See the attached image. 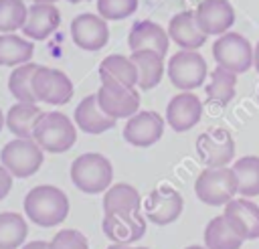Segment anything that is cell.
<instances>
[{
	"mask_svg": "<svg viewBox=\"0 0 259 249\" xmlns=\"http://www.w3.org/2000/svg\"><path fill=\"white\" fill-rule=\"evenodd\" d=\"M168 79L178 91H194L202 87L208 77V67L198 51L180 49L168 61Z\"/></svg>",
	"mask_w": 259,
	"mask_h": 249,
	"instance_id": "8992f818",
	"label": "cell"
},
{
	"mask_svg": "<svg viewBox=\"0 0 259 249\" xmlns=\"http://www.w3.org/2000/svg\"><path fill=\"white\" fill-rule=\"evenodd\" d=\"M223 215L245 241L259 239V204H255L251 198L241 196L229 200L225 204Z\"/></svg>",
	"mask_w": 259,
	"mask_h": 249,
	"instance_id": "e0dca14e",
	"label": "cell"
},
{
	"mask_svg": "<svg viewBox=\"0 0 259 249\" xmlns=\"http://www.w3.org/2000/svg\"><path fill=\"white\" fill-rule=\"evenodd\" d=\"M243 237L229 225L225 215L212 217L204 227V247L206 249H241Z\"/></svg>",
	"mask_w": 259,
	"mask_h": 249,
	"instance_id": "484cf974",
	"label": "cell"
},
{
	"mask_svg": "<svg viewBox=\"0 0 259 249\" xmlns=\"http://www.w3.org/2000/svg\"><path fill=\"white\" fill-rule=\"evenodd\" d=\"M67 2H71V4H79V2H87V0H67Z\"/></svg>",
	"mask_w": 259,
	"mask_h": 249,
	"instance_id": "b9f144b4",
	"label": "cell"
},
{
	"mask_svg": "<svg viewBox=\"0 0 259 249\" xmlns=\"http://www.w3.org/2000/svg\"><path fill=\"white\" fill-rule=\"evenodd\" d=\"M57 0H32V4H55Z\"/></svg>",
	"mask_w": 259,
	"mask_h": 249,
	"instance_id": "f35d334b",
	"label": "cell"
},
{
	"mask_svg": "<svg viewBox=\"0 0 259 249\" xmlns=\"http://www.w3.org/2000/svg\"><path fill=\"white\" fill-rule=\"evenodd\" d=\"M196 154L204 168L229 166L235 160V140L227 128H210L196 138Z\"/></svg>",
	"mask_w": 259,
	"mask_h": 249,
	"instance_id": "ba28073f",
	"label": "cell"
},
{
	"mask_svg": "<svg viewBox=\"0 0 259 249\" xmlns=\"http://www.w3.org/2000/svg\"><path fill=\"white\" fill-rule=\"evenodd\" d=\"M28 225L22 215L6 211L0 213V249H16L24 243Z\"/></svg>",
	"mask_w": 259,
	"mask_h": 249,
	"instance_id": "f546056e",
	"label": "cell"
},
{
	"mask_svg": "<svg viewBox=\"0 0 259 249\" xmlns=\"http://www.w3.org/2000/svg\"><path fill=\"white\" fill-rule=\"evenodd\" d=\"M71 180L73 184L87 194L105 192L113 180V166L111 162L97 152L81 154L71 164Z\"/></svg>",
	"mask_w": 259,
	"mask_h": 249,
	"instance_id": "3957f363",
	"label": "cell"
},
{
	"mask_svg": "<svg viewBox=\"0 0 259 249\" xmlns=\"http://www.w3.org/2000/svg\"><path fill=\"white\" fill-rule=\"evenodd\" d=\"M99 79L103 85L136 87L140 75H138V67L132 61V57L109 55L99 63Z\"/></svg>",
	"mask_w": 259,
	"mask_h": 249,
	"instance_id": "7402d4cb",
	"label": "cell"
},
{
	"mask_svg": "<svg viewBox=\"0 0 259 249\" xmlns=\"http://www.w3.org/2000/svg\"><path fill=\"white\" fill-rule=\"evenodd\" d=\"M127 249H148V247H127Z\"/></svg>",
	"mask_w": 259,
	"mask_h": 249,
	"instance_id": "7bdbcfd3",
	"label": "cell"
},
{
	"mask_svg": "<svg viewBox=\"0 0 259 249\" xmlns=\"http://www.w3.org/2000/svg\"><path fill=\"white\" fill-rule=\"evenodd\" d=\"M12 182H14L12 172H10L6 166L0 164V200H4V198L8 196V192H10V188H12Z\"/></svg>",
	"mask_w": 259,
	"mask_h": 249,
	"instance_id": "e575fe53",
	"label": "cell"
},
{
	"mask_svg": "<svg viewBox=\"0 0 259 249\" xmlns=\"http://www.w3.org/2000/svg\"><path fill=\"white\" fill-rule=\"evenodd\" d=\"M69 196L53 184H38L24 196V213L38 227H55L69 217Z\"/></svg>",
	"mask_w": 259,
	"mask_h": 249,
	"instance_id": "6da1fadb",
	"label": "cell"
},
{
	"mask_svg": "<svg viewBox=\"0 0 259 249\" xmlns=\"http://www.w3.org/2000/svg\"><path fill=\"white\" fill-rule=\"evenodd\" d=\"M168 36L172 43H176L180 49H186V51H198L208 38L200 30L194 10H182L174 14L168 22Z\"/></svg>",
	"mask_w": 259,
	"mask_h": 249,
	"instance_id": "d6986e66",
	"label": "cell"
},
{
	"mask_svg": "<svg viewBox=\"0 0 259 249\" xmlns=\"http://www.w3.org/2000/svg\"><path fill=\"white\" fill-rule=\"evenodd\" d=\"M132 61L138 67V87L142 91H150L154 89L162 77H164V57L156 51L144 49V51H132Z\"/></svg>",
	"mask_w": 259,
	"mask_h": 249,
	"instance_id": "cb8c5ba5",
	"label": "cell"
},
{
	"mask_svg": "<svg viewBox=\"0 0 259 249\" xmlns=\"http://www.w3.org/2000/svg\"><path fill=\"white\" fill-rule=\"evenodd\" d=\"M73 119H75V126L85 134H103L107 130H113L117 121L101 109L97 101V93H91L81 99V103L75 107Z\"/></svg>",
	"mask_w": 259,
	"mask_h": 249,
	"instance_id": "44dd1931",
	"label": "cell"
},
{
	"mask_svg": "<svg viewBox=\"0 0 259 249\" xmlns=\"http://www.w3.org/2000/svg\"><path fill=\"white\" fill-rule=\"evenodd\" d=\"M184 249H206V247H202V245H188V247H184Z\"/></svg>",
	"mask_w": 259,
	"mask_h": 249,
	"instance_id": "60d3db41",
	"label": "cell"
},
{
	"mask_svg": "<svg viewBox=\"0 0 259 249\" xmlns=\"http://www.w3.org/2000/svg\"><path fill=\"white\" fill-rule=\"evenodd\" d=\"M212 59L219 67L237 75L247 73L255 65V47L241 32H225L212 43Z\"/></svg>",
	"mask_w": 259,
	"mask_h": 249,
	"instance_id": "5b68a950",
	"label": "cell"
},
{
	"mask_svg": "<svg viewBox=\"0 0 259 249\" xmlns=\"http://www.w3.org/2000/svg\"><path fill=\"white\" fill-rule=\"evenodd\" d=\"M138 10V0H97V14L105 20H123Z\"/></svg>",
	"mask_w": 259,
	"mask_h": 249,
	"instance_id": "d6a6232c",
	"label": "cell"
},
{
	"mask_svg": "<svg viewBox=\"0 0 259 249\" xmlns=\"http://www.w3.org/2000/svg\"><path fill=\"white\" fill-rule=\"evenodd\" d=\"M146 217L136 211V213H115V215H103L101 229L105 237L111 243H136L146 235Z\"/></svg>",
	"mask_w": 259,
	"mask_h": 249,
	"instance_id": "2e32d148",
	"label": "cell"
},
{
	"mask_svg": "<svg viewBox=\"0 0 259 249\" xmlns=\"http://www.w3.org/2000/svg\"><path fill=\"white\" fill-rule=\"evenodd\" d=\"M255 71L259 73V40H257V45H255Z\"/></svg>",
	"mask_w": 259,
	"mask_h": 249,
	"instance_id": "8d00e7d4",
	"label": "cell"
},
{
	"mask_svg": "<svg viewBox=\"0 0 259 249\" xmlns=\"http://www.w3.org/2000/svg\"><path fill=\"white\" fill-rule=\"evenodd\" d=\"M42 160L45 150L36 144L34 138H14L0 152L2 166H6L14 178L32 176L42 166Z\"/></svg>",
	"mask_w": 259,
	"mask_h": 249,
	"instance_id": "52a82bcc",
	"label": "cell"
},
{
	"mask_svg": "<svg viewBox=\"0 0 259 249\" xmlns=\"http://www.w3.org/2000/svg\"><path fill=\"white\" fill-rule=\"evenodd\" d=\"M239 194L253 198L259 196V156H241L233 164Z\"/></svg>",
	"mask_w": 259,
	"mask_h": 249,
	"instance_id": "f1b7e54d",
	"label": "cell"
},
{
	"mask_svg": "<svg viewBox=\"0 0 259 249\" xmlns=\"http://www.w3.org/2000/svg\"><path fill=\"white\" fill-rule=\"evenodd\" d=\"M127 47H130V51L150 49V51H156L162 57H166L168 47H170V36H168V30L162 28L158 22H154V20H138L130 28Z\"/></svg>",
	"mask_w": 259,
	"mask_h": 249,
	"instance_id": "ac0fdd59",
	"label": "cell"
},
{
	"mask_svg": "<svg viewBox=\"0 0 259 249\" xmlns=\"http://www.w3.org/2000/svg\"><path fill=\"white\" fill-rule=\"evenodd\" d=\"M97 101L101 109L113 119H130L140 109V91L136 87L103 85L97 89Z\"/></svg>",
	"mask_w": 259,
	"mask_h": 249,
	"instance_id": "7c38bea8",
	"label": "cell"
},
{
	"mask_svg": "<svg viewBox=\"0 0 259 249\" xmlns=\"http://www.w3.org/2000/svg\"><path fill=\"white\" fill-rule=\"evenodd\" d=\"M142 196L136 186L127 182H115L103 192V213L115 215V213H136L142 211Z\"/></svg>",
	"mask_w": 259,
	"mask_h": 249,
	"instance_id": "603a6c76",
	"label": "cell"
},
{
	"mask_svg": "<svg viewBox=\"0 0 259 249\" xmlns=\"http://www.w3.org/2000/svg\"><path fill=\"white\" fill-rule=\"evenodd\" d=\"M28 8L22 0H0V32H14L24 26Z\"/></svg>",
	"mask_w": 259,
	"mask_h": 249,
	"instance_id": "1f68e13d",
	"label": "cell"
},
{
	"mask_svg": "<svg viewBox=\"0 0 259 249\" xmlns=\"http://www.w3.org/2000/svg\"><path fill=\"white\" fill-rule=\"evenodd\" d=\"M34 55V43L18 36L14 32L0 34V65L2 67H18L30 63Z\"/></svg>",
	"mask_w": 259,
	"mask_h": 249,
	"instance_id": "4316f807",
	"label": "cell"
},
{
	"mask_svg": "<svg viewBox=\"0 0 259 249\" xmlns=\"http://www.w3.org/2000/svg\"><path fill=\"white\" fill-rule=\"evenodd\" d=\"M130 245H125V243H111L107 249H127Z\"/></svg>",
	"mask_w": 259,
	"mask_h": 249,
	"instance_id": "74e56055",
	"label": "cell"
},
{
	"mask_svg": "<svg viewBox=\"0 0 259 249\" xmlns=\"http://www.w3.org/2000/svg\"><path fill=\"white\" fill-rule=\"evenodd\" d=\"M257 101H259V89H257Z\"/></svg>",
	"mask_w": 259,
	"mask_h": 249,
	"instance_id": "ee69618b",
	"label": "cell"
},
{
	"mask_svg": "<svg viewBox=\"0 0 259 249\" xmlns=\"http://www.w3.org/2000/svg\"><path fill=\"white\" fill-rule=\"evenodd\" d=\"M182 209H184V198L172 186H158V188H154L146 196V200L142 202L144 217L150 223L160 225V227L178 221V217L182 215Z\"/></svg>",
	"mask_w": 259,
	"mask_h": 249,
	"instance_id": "30bf717a",
	"label": "cell"
},
{
	"mask_svg": "<svg viewBox=\"0 0 259 249\" xmlns=\"http://www.w3.org/2000/svg\"><path fill=\"white\" fill-rule=\"evenodd\" d=\"M22 249H51V247H49V241H30Z\"/></svg>",
	"mask_w": 259,
	"mask_h": 249,
	"instance_id": "d590c367",
	"label": "cell"
},
{
	"mask_svg": "<svg viewBox=\"0 0 259 249\" xmlns=\"http://www.w3.org/2000/svg\"><path fill=\"white\" fill-rule=\"evenodd\" d=\"M6 126V115L2 113V109H0V132H2V128Z\"/></svg>",
	"mask_w": 259,
	"mask_h": 249,
	"instance_id": "ab89813d",
	"label": "cell"
},
{
	"mask_svg": "<svg viewBox=\"0 0 259 249\" xmlns=\"http://www.w3.org/2000/svg\"><path fill=\"white\" fill-rule=\"evenodd\" d=\"M73 43L83 51H99L109 40L107 20L93 12H83L71 22Z\"/></svg>",
	"mask_w": 259,
	"mask_h": 249,
	"instance_id": "5bb4252c",
	"label": "cell"
},
{
	"mask_svg": "<svg viewBox=\"0 0 259 249\" xmlns=\"http://www.w3.org/2000/svg\"><path fill=\"white\" fill-rule=\"evenodd\" d=\"M49 247L51 249H89V243L81 231L63 229L49 241Z\"/></svg>",
	"mask_w": 259,
	"mask_h": 249,
	"instance_id": "836d02e7",
	"label": "cell"
},
{
	"mask_svg": "<svg viewBox=\"0 0 259 249\" xmlns=\"http://www.w3.org/2000/svg\"><path fill=\"white\" fill-rule=\"evenodd\" d=\"M239 192L235 170L229 166L204 168L194 180V194L202 204L225 206Z\"/></svg>",
	"mask_w": 259,
	"mask_h": 249,
	"instance_id": "277c9868",
	"label": "cell"
},
{
	"mask_svg": "<svg viewBox=\"0 0 259 249\" xmlns=\"http://www.w3.org/2000/svg\"><path fill=\"white\" fill-rule=\"evenodd\" d=\"M32 138L45 152L63 154L77 142V126L63 111H42Z\"/></svg>",
	"mask_w": 259,
	"mask_h": 249,
	"instance_id": "7a4b0ae2",
	"label": "cell"
},
{
	"mask_svg": "<svg viewBox=\"0 0 259 249\" xmlns=\"http://www.w3.org/2000/svg\"><path fill=\"white\" fill-rule=\"evenodd\" d=\"M59 24L61 12L55 4H32L28 8L26 22L20 30L30 40H45L59 28Z\"/></svg>",
	"mask_w": 259,
	"mask_h": 249,
	"instance_id": "ffe728a7",
	"label": "cell"
},
{
	"mask_svg": "<svg viewBox=\"0 0 259 249\" xmlns=\"http://www.w3.org/2000/svg\"><path fill=\"white\" fill-rule=\"evenodd\" d=\"M164 126L166 119L152 109L146 111H138L136 115H132L125 126H123V140L136 148H148L154 146L162 134H164Z\"/></svg>",
	"mask_w": 259,
	"mask_h": 249,
	"instance_id": "8fae6325",
	"label": "cell"
},
{
	"mask_svg": "<svg viewBox=\"0 0 259 249\" xmlns=\"http://www.w3.org/2000/svg\"><path fill=\"white\" fill-rule=\"evenodd\" d=\"M40 115L42 109L36 103L16 101L6 113V128L14 134V138H32Z\"/></svg>",
	"mask_w": 259,
	"mask_h": 249,
	"instance_id": "d4e9b609",
	"label": "cell"
},
{
	"mask_svg": "<svg viewBox=\"0 0 259 249\" xmlns=\"http://www.w3.org/2000/svg\"><path fill=\"white\" fill-rule=\"evenodd\" d=\"M235 89H237V73L227 71L217 65V69L210 71V75H208L204 93H206L208 101H212L217 105H227L235 97Z\"/></svg>",
	"mask_w": 259,
	"mask_h": 249,
	"instance_id": "83f0119b",
	"label": "cell"
},
{
	"mask_svg": "<svg viewBox=\"0 0 259 249\" xmlns=\"http://www.w3.org/2000/svg\"><path fill=\"white\" fill-rule=\"evenodd\" d=\"M202 117V101L192 91L176 93L166 105V123L174 132L192 130Z\"/></svg>",
	"mask_w": 259,
	"mask_h": 249,
	"instance_id": "9a60e30c",
	"label": "cell"
},
{
	"mask_svg": "<svg viewBox=\"0 0 259 249\" xmlns=\"http://www.w3.org/2000/svg\"><path fill=\"white\" fill-rule=\"evenodd\" d=\"M40 65L36 63H24L14 67V71L8 77V91L12 93V97L16 101H28V103H36V95L32 91V77L36 73Z\"/></svg>",
	"mask_w": 259,
	"mask_h": 249,
	"instance_id": "4dcf8cb0",
	"label": "cell"
},
{
	"mask_svg": "<svg viewBox=\"0 0 259 249\" xmlns=\"http://www.w3.org/2000/svg\"><path fill=\"white\" fill-rule=\"evenodd\" d=\"M194 16L206 36H221L235 24V8L229 0H200Z\"/></svg>",
	"mask_w": 259,
	"mask_h": 249,
	"instance_id": "4fadbf2b",
	"label": "cell"
},
{
	"mask_svg": "<svg viewBox=\"0 0 259 249\" xmlns=\"http://www.w3.org/2000/svg\"><path fill=\"white\" fill-rule=\"evenodd\" d=\"M32 91L36 101L49 105H65L73 97V81L61 69L40 65L32 77Z\"/></svg>",
	"mask_w": 259,
	"mask_h": 249,
	"instance_id": "9c48e42d",
	"label": "cell"
}]
</instances>
